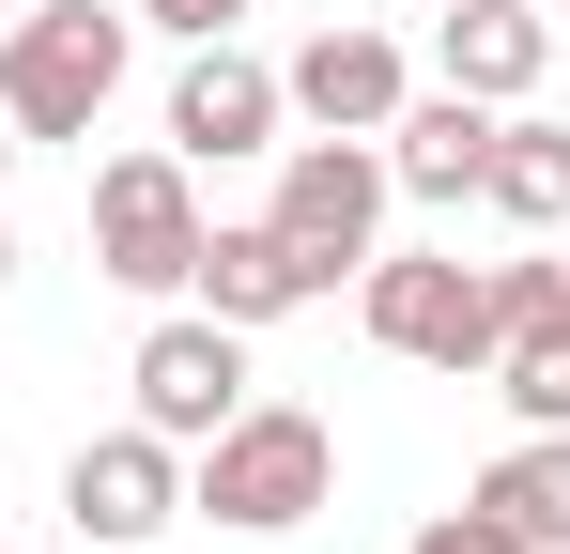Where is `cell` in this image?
<instances>
[{
    "label": "cell",
    "mask_w": 570,
    "mask_h": 554,
    "mask_svg": "<svg viewBox=\"0 0 570 554\" xmlns=\"http://www.w3.org/2000/svg\"><path fill=\"white\" fill-rule=\"evenodd\" d=\"M186 508L232 524V540H293V524L340 508V432L308 400H247L216 447H186Z\"/></svg>",
    "instance_id": "obj_1"
},
{
    "label": "cell",
    "mask_w": 570,
    "mask_h": 554,
    "mask_svg": "<svg viewBox=\"0 0 570 554\" xmlns=\"http://www.w3.org/2000/svg\"><path fill=\"white\" fill-rule=\"evenodd\" d=\"M124 47H139V16H108V0H16V31H0V123L16 139H94V108L124 92Z\"/></svg>",
    "instance_id": "obj_2"
},
{
    "label": "cell",
    "mask_w": 570,
    "mask_h": 554,
    "mask_svg": "<svg viewBox=\"0 0 570 554\" xmlns=\"http://www.w3.org/2000/svg\"><path fill=\"white\" fill-rule=\"evenodd\" d=\"M385 200H401V185H385V139H324V123H308V139H278V200H263V216H278L293 263H308V293H340V277L385 247Z\"/></svg>",
    "instance_id": "obj_3"
},
{
    "label": "cell",
    "mask_w": 570,
    "mask_h": 554,
    "mask_svg": "<svg viewBox=\"0 0 570 554\" xmlns=\"http://www.w3.org/2000/svg\"><path fill=\"white\" fill-rule=\"evenodd\" d=\"M355 324L385 355H416V369H493V293L448 247H371L355 263Z\"/></svg>",
    "instance_id": "obj_4"
},
{
    "label": "cell",
    "mask_w": 570,
    "mask_h": 554,
    "mask_svg": "<svg viewBox=\"0 0 570 554\" xmlns=\"http://www.w3.org/2000/svg\"><path fill=\"white\" fill-rule=\"evenodd\" d=\"M200 263V185L186 155L155 139V155H108L94 170V277H124V293H186Z\"/></svg>",
    "instance_id": "obj_5"
},
{
    "label": "cell",
    "mask_w": 570,
    "mask_h": 554,
    "mask_svg": "<svg viewBox=\"0 0 570 554\" xmlns=\"http://www.w3.org/2000/svg\"><path fill=\"white\" fill-rule=\"evenodd\" d=\"M124 385H139V432H170V447H216V432L247 416V324H216V308H170V324L124 355Z\"/></svg>",
    "instance_id": "obj_6"
},
{
    "label": "cell",
    "mask_w": 570,
    "mask_h": 554,
    "mask_svg": "<svg viewBox=\"0 0 570 554\" xmlns=\"http://www.w3.org/2000/svg\"><path fill=\"white\" fill-rule=\"evenodd\" d=\"M62 508H78V540L94 554H139V540H170L186 524V447L170 432H78V462H62Z\"/></svg>",
    "instance_id": "obj_7"
},
{
    "label": "cell",
    "mask_w": 570,
    "mask_h": 554,
    "mask_svg": "<svg viewBox=\"0 0 570 554\" xmlns=\"http://www.w3.org/2000/svg\"><path fill=\"white\" fill-rule=\"evenodd\" d=\"M278 62H247L232 31L216 47H186V78H170V155L186 170H232V155H278Z\"/></svg>",
    "instance_id": "obj_8"
},
{
    "label": "cell",
    "mask_w": 570,
    "mask_h": 554,
    "mask_svg": "<svg viewBox=\"0 0 570 554\" xmlns=\"http://www.w3.org/2000/svg\"><path fill=\"white\" fill-rule=\"evenodd\" d=\"M401 92H416V78H401V47L355 31V16H324V31L278 62V108H293V123H324V139H385Z\"/></svg>",
    "instance_id": "obj_9"
},
{
    "label": "cell",
    "mask_w": 570,
    "mask_h": 554,
    "mask_svg": "<svg viewBox=\"0 0 570 554\" xmlns=\"http://www.w3.org/2000/svg\"><path fill=\"white\" fill-rule=\"evenodd\" d=\"M432 62H448V92H478V108H524V92L556 78V16H540V0H448Z\"/></svg>",
    "instance_id": "obj_10"
},
{
    "label": "cell",
    "mask_w": 570,
    "mask_h": 554,
    "mask_svg": "<svg viewBox=\"0 0 570 554\" xmlns=\"http://www.w3.org/2000/svg\"><path fill=\"white\" fill-rule=\"evenodd\" d=\"M186 293L216 308V324H293V308H308V263L278 247V216H200Z\"/></svg>",
    "instance_id": "obj_11"
},
{
    "label": "cell",
    "mask_w": 570,
    "mask_h": 554,
    "mask_svg": "<svg viewBox=\"0 0 570 554\" xmlns=\"http://www.w3.org/2000/svg\"><path fill=\"white\" fill-rule=\"evenodd\" d=\"M478 170H493V108H478V92H401L385 185H401V200H478Z\"/></svg>",
    "instance_id": "obj_12"
},
{
    "label": "cell",
    "mask_w": 570,
    "mask_h": 554,
    "mask_svg": "<svg viewBox=\"0 0 570 554\" xmlns=\"http://www.w3.org/2000/svg\"><path fill=\"white\" fill-rule=\"evenodd\" d=\"M478 200H493L509 231H570V123L493 108V170H478Z\"/></svg>",
    "instance_id": "obj_13"
},
{
    "label": "cell",
    "mask_w": 570,
    "mask_h": 554,
    "mask_svg": "<svg viewBox=\"0 0 570 554\" xmlns=\"http://www.w3.org/2000/svg\"><path fill=\"white\" fill-rule=\"evenodd\" d=\"M478 508H493L524 554H570V432H524V447L478 477Z\"/></svg>",
    "instance_id": "obj_14"
},
{
    "label": "cell",
    "mask_w": 570,
    "mask_h": 554,
    "mask_svg": "<svg viewBox=\"0 0 570 554\" xmlns=\"http://www.w3.org/2000/svg\"><path fill=\"white\" fill-rule=\"evenodd\" d=\"M493 400H509L524 432H570V308H556V324H509V339H493Z\"/></svg>",
    "instance_id": "obj_15"
},
{
    "label": "cell",
    "mask_w": 570,
    "mask_h": 554,
    "mask_svg": "<svg viewBox=\"0 0 570 554\" xmlns=\"http://www.w3.org/2000/svg\"><path fill=\"white\" fill-rule=\"evenodd\" d=\"M478 293H493V339H509V324H556V308H570V263H556V247H524V263L478 277Z\"/></svg>",
    "instance_id": "obj_16"
},
{
    "label": "cell",
    "mask_w": 570,
    "mask_h": 554,
    "mask_svg": "<svg viewBox=\"0 0 570 554\" xmlns=\"http://www.w3.org/2000/svg\"><path fill=\"white\" fill-rule=\"evenodd\" d=\"M416 554H524V540H509L493 508H432V524H416Z\"/></svg>",
    "instance_id": "obj_17"
},
{
    "label": "cell",
    "mask_w": 570,
    "mask_h": 554,
    "mask_svg": "<svg viewBox=\"0 0 570 554\" xmlns=\"http://www.w3.org/2000/svg\"><path fill=\"white\" fill-rule=\"evenodd\" d=\"M232 16H247V0H139V31H186V47H216Z\"/></svg>",
    "instance_id": "obj_18"
},
{
    "label": "cell",
    "mask_w": 570,
    "mask_h": 554,
    "mask_svg": "<svg viewBox=\"0 0 570 554\" xmlns=\"http://www.w3.org/2000/svg\"><path fill=\"white\" fill-rule=\"evenodd\" d=\"M0 170H16V123H0Z\"/></svg>",
    "instance_id": "obj_19"
},
{
    "label": "cell",
    "mask_w": 570,
    "mask_h": 554,
    "mask_svg": "<svg viewBox=\"0 0 570 554\" xmlns=\"http://www.w3.org/2000/svg\"><path fill=\"white\" fill-rule=\"evenodd\" d=\"M0 277H16V231H0Z\"/></svg>",
    "instance_id": "obj_20"
},
{
    "label": "cell",
    "mask_w": 570,
    "mask_h": 554,
    "mask_svg": "<svg viewBox=\"0 0 570 554\" xmlns=\"http://www.w3.org/2000/svg\"><path fill=\"white\" fill-rule=\"evenodd\" d=\"M0 31H16V0H0Z\"/></svg>",
    "instance_id": "obj_21"
},
{
    "label": "cell",
    "mask_w": 570,
    "mask_h": 554,
    "mask_svg": "<svg viewBox=\"0 0 570 554\" xmlns=\"http://www.w3.org/2000/svg\"><path fill=\"white\" fill-rule=\"evenodd\" d=\"M540 16H570V0H540Z\"/></svg>",
    "instance_id": "obj_22"
},
{
    "label": "cell",
    "mask_w": 570,
    "mask_h": 554,
    "mask_svg": "<svg viewBox=\"0 0 570 554\" xmlns=\"http://www.w3.org/2000/svg\"><path fill=\"white\" fill-rule=\"evenodd\" d=\"M556 263H570V247H556Z\"/></svg>",
    "instance_id": "obj_23"
}]
</instances>
